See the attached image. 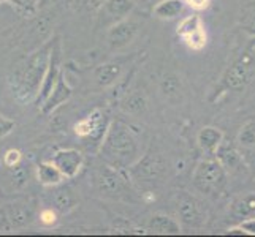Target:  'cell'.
Returning <instances> with one entry per match:
<instances>
[{"mask_svg": "<svg viewBox=\"0 0 255 237\" xmlns=\"http://www.w3.org/2000/svg\"><path fill=\"white\" fill-rule=\"evenodd\" d=\"M57 40V37L52 38L46 45L33 51L27 59L17 64L11 75L8 76V84L11 87L14 98L19 103L29 104L37 100Z\"/></svg>", "mask_w": 255, "mask_h": 237, "instance_id": "6da1fadb", "label": "cell"}, {"mask_svg": "<svg viewBox=\"0 0 255 237\" xmlns=\"http://www.w3.org/2000/svg\"><path fill=\"white\" fill-rule=\"evenodd\" d=\"M100 155L105 163L121 169H128L141 157L139 143L133 130L121 120L111 122L100 144Z\"/></svg>", "mask_w": 255, "mask_h": 237, "instance_id": "7a4b0ae2", "label": "cell"}, {"mask_svg": "<svg viewBox=\"0 0 255 237\" xmlns=\"http://www.w3.org/2000/svg\"><path fill=\"white\" fill-rule=\"evenodd\" d=\"M255 75V41L246 48L233 62L227 67L219 81L211 101H216L225 92H241L248 87Z\"/></svg>", "mask_w": 255, "mask_h": 237, "instance_id": "3957f363", "label": "cell"}, {"mask_svg": "<svg viewBox=\"0 0 255 237\" xmlns=\"http://www.w3.org/2000/svg\"><path fill=\"white\" fill-rule=\"evenodd\" d=\"M192 180L200 193L219 196L225 191L227 187V169L217 158H206L197 164Z\"/></svg>", "mask_w": 255, "mask_h": 237, "instance_id": "277c9868", "label": "cell"}, {"mask_svg": "<svg viewBox=\"0 0 255 237\" xmlns=\"http://www.w3.org/2000/svg\"><path fill=\"white\" fill-rule=\"evenodd\" d=\"M166 171H168V166L160 154L146 152L128 168V177L130 180L143 183V185H155L165 179Z\"/></svg>", "mask_w": 255, "mask_h": 237, "instance_id": "5b68a950", "label": "cell"}, {"mask_svg": "<svg viewBox=\"0 0 255 237\" xmlns=\"http://www.w3.org/2000/svg\"><path fill=\"white\" fill-rule=\"evenodd\" d=\"M176 212L184 228H192V230L203 228L208 220V212L203 203L187 191H179L176 199Z\"/></svg>", "mask_w": 255, "mask_h": 237, "instance_id": "8992f818", "label": "cell"}, {"mask_svg": "<svg viewBox=\"0 0 255 237\" xmlns=\"http://www.w3.org/2000/svg\"><path fill=\"white\" fill-rule=\"evenodd\" d=\"M128 175L124 174V169L116 168L110 163L102 164L99 169L95 171L94 182L95 187L103 196L116 198L121 196L128 187Z\"/></svg>", "mask_w": 255, "mask_h": 237, "instance_id": "52a82bcc", "label": "cell"}, {"mask_svg": "<svg viewBox=\"0 0 255 237\" xmlns=\"http://www.w3.org/2000/svg\"><path fill=\"white\" fill-rule=\"evenodd\" d=\"M143 27V21L139 17L130 14L126 19L116 22L107 32V43L111 51H121L133 43Z\"/></svg>", "mask_w": 255, "mask_h": 237, "instance_id": "ba28073f", "label": "cell"}, {"mask_svg": "<svg viewBox=\"0 0 255 237\" xmlns=\"http://www.w3.org/2000/svg\"><path fill=\"white\" fill-rule=\"evenodd\" d=\"M110 124L111 122H108L107 112L100 108H97L92 112L87 114L86 117L78 120L73 130L78 138L91 139V141H94L95 144H102Z\"/></svg>", "mask_w": 255, "mask_h": 237, "instance_id": "9c48e42d", "label": "cell"}, {"mask_svg": "<svg viewBox=\"0 0 255 237\" xmlns=\"http://www.w3.org/2000/svg\"><path fill=\"white\" fill-rule=\"evenodd\" d=\"M133 10V0H103L99 11V21L102 25L110 29L111 25L128 17Z\"/></svg>", "mask_w": 255, "mask_h": 237, "instance_id": "30bf717a", "label": "cell"}, {"mask_svg": "<svg viewBox=\"0 0 255 237\" xmlns=\"http://www.w3.org/2000/svg\"><path fill=\"white\" fill-rule=\"evenodd\" d=\"M52 163L65 175V179H73L84 166V155L78 149H60L52 155Z\"/></svg>", "mask_w": 255, "mask_h": 237, "instance_id": "8fae6325", "label": "cell"}, {"mask_svg": "<svg viewBox=\"0 0 255 237\" xmlns=\"http://www.w3.org/2000/svg\"><path fill=\"white\" fill-rule=\"evenodd\" d=\"M127 60H130V57H121L118 60H110L107 64H102L97 68H94V81L99 87H111L118 82V79L121 78L122 72H124Z\"/></svg>", "mask_w": 255, "mask_h": 237, "instance_id": "7c38bea8", "label": "cell"}, {"mask_svg": "<svg viewBox=\"0 0 255 237\" xmlns=\"http://www.w3.org/2000/svg\"><path fill=\"white\" fill-rule=\"evenodd\" d=\"M60 73H62V72H60V41L57 40L54 49H52L49 67H48V72L45 75V79H43L40 93L37 96V100H35V101H37V104H38V108L46 101V98L51 95L52 89H54V85L57 84V79H59Z\"/></svg>", "mask_w": 255, "mask_h": 237, "instance_id": "4fadbf2b", "label": "cell"}, {"mask_svg": "<svg viewBox=\"0 0 255 237\" xmlns=\"http://www.w3.org/2000/svg\"><path fill=\"white\" fill-rule=\"evenodd\" d=\"M72 95H73V89L67 82L65 75L60 73V76L57 79V84L54 85V89H52L51 95L46 98V101L40 106L41 112L43 114H51L52 111H56L60 104H64L65 101H68Z\"/></svg>", "mask_w": 255, "mask_h": 237, "instance_id": "5bb4252c", "label": "cell"}, {"mask_svg": "<svg viewBox=\"0 0 255 237\" xmlns=\"http://www.w3.org/2000/svg\"><path fill=\"white\" fill-rule=\"evenodd\" d=\"M214 155L227 171H235L243 164V155L240 152L238 146H236L233 141H227V139H224Z\"/></svg>", "mask_w": 255, "mask_h": 237, "instance_id": "9a60e30c", "label": "cell"}, {"mask_svg": "<svg viewBox=\"0 0 255 237\" xmlns=\"http://www.w3.org/2000/svg\"><path fill=\"white\" fill-rule=\"evenodd\" d=\"M224 139L225 138H224L222 130H219L216 127H203L198 131L197 143L205 154L214 155Z\"/></svg>", "mask_w": 255, "mask_h": 237, "instance_id": "2e32d148", "label": "cell"}, {"mask_svg": "<svg viewBox=\"0 0 255 237\" xmlns=\"http://www.w3.org/2000/svg\"><path fill=\"white\" fill-rule=\"evenodd\" d=\"M146 230L151 234H179L181 233V223L176 222L174 218L163 215V214H157L149 218V222L146 225Z\"/></svg>", "mask_w": 255, "mask_h": 237, "instance_id": "e0dca14e", "label": "cell"}, {"mask_svg": "<svg viewBox=\"0 0 255 237\" xmlns=\"http://www.w3.org/2000/svg\"><path fill=\"white\" fill-rule=\"evenodd\" d=\"M54 188L56 190L52 191L51 201H52V206H54L56 210H59V212H62V214H67L78 206V198L75 196L73 190L70 187H65L60 183V185H56Z\"/></svg>", "mask_w": 255, "mask_h": 237, "instance_id": "ac0fdd59", "label": "cell"}, {"mask_svg": "<svg viewBox=\"0 0 255 237\" xmlns=\"http://www.w3.org/2000/svg\"><path fill=\"white\" fill-rule=\"evenodd\" d=\"M159 89H160V93L163 95L165 100L178 101L181 98V95H182V81L176 73L168 72V73H165L162 76Z\"/></svg>", "mask_w": 255, "mask_h": 237, "instance_id": "d6986e66", "label": "cell"}, {"mask_svg": "<svg viewBox=\"0 0 255 237\" xmlns=\"http://www.w3.org/2000/svg\"><path fill=\"white\" fill-rule=\"evenodd\" d=\"M184 8H186L184 0H160V2L152 8V14L157 19L171 21L182 14Z\"/></svg>", "mask_w": 255, "mask_h": 237, "instance_id": "ffe728a7", "label": "cell"}, {"mask_svg": "<svg viewBox=\"0 0 255 237\" xmlns=\"http://www.w3.org/2000/svg\"><path fill=\"white\" fill-rule=\"evenodd\" d=\"M37 177L43 187H56L65 180V175L52 161H41L38 164Z\"/></svg>", "mask_w": 255, "mask_h": 237, "instance_id": "44dd1931", "label": "cell"}, {"mask_svg": "<svg viewBox=\"0 0 255 237\" xmlns=\"http://www.w3.org/2000/svg\"><path fill=\"white\" fill-rule=\"evenodd\" d=\"M147 108V98L143 92L135 90L131 93H126L121 100V109L127 114H141Z\"/></svg>", "mask_w": 255, "mask_h": 237, "instance_id": "7402d4cb", "label": "cell"}, {"mask_svg": "<svg viewBox=\"0 0 255 237\" xmlns=\"http://www.w3.org/2000/svg\"><path fill=\"white\" fill-rule=\"evenodd\" d=\"M232 214L241 220L255 217V193H246V195L236 198L232 204Z\"/></svg>", "mask_w": 255, "mask_h": 237, "instance_id": "603a6c76", "label": "cell"}, {"mask_svg": "<svg viewBox=\"0 0 255 237\" xmlns=\"http://www.w3.org/2000/svg\"><path fill=\"white\" fill-rule=\"evenodd\" d=\"M238 25L244 33L255 38V2H248L241 6L238 14Z\"/></svg>", "mask_w": 255, "mask_h": 237, "instance_id": "cb8c5ba5", "label": "cell"}, {"mask_svg": "<svg viewBox=\"0 0 255 237\" xmlns=\"http://www.w3.org/2000/svg\"><path fill=\"white\" fill-rule=\"evenodd\" d=\"M200 29H205V24H203V19H201L200 14H190V16H186L184 19L178 24V27H176V35L182 40L184 37H187V35L197 32Z\"/></svg>", "mask_w": 255, "mask_h": 237, "instance_id": "d4e9b609", "label": "cell"}, {"mask_svg": "<svg viewBox=\"0 0 255 237\" xmlns=\"http://www.w3.org/2000/svg\"><path fill=\"white\" fill-rule=\"evenodd\" d=\"M182 43L186 45L190 51H195V52H200L203 51L208 45V33L205 29H200L197 32H193L187 37L182 38Z\"/></svg>", "mask_w": 255, "mask_h": 237, "instance_id": "484cf974", "label": "cell"}, {"mask_svg": "<svg viewBox=\"0 0 255 237\" xmlns=\"http://www.w3.org/2000/svg\"><path fill=\"white\" fill-rule=\"evenodd\" d=\"M236 141H238V146H241V147H254L255 146V119L248 120L240 128Z\"/></svg>", "mask_w": 255, "mask_h": 237, "instance_id": "4316f807", "label": "cell"}, {"mask_svg": "<svg viewBox=\"0 0 255 237\" xmlns=\"http://www.w3.org/2000/svg\"><path fill=\"white\" fill-rule=\"evenodd\" d=\"M232 236H255V217H249L241 220L236 226L228 230Z\"/></svg>", "mask_w": 255, "mask_h": 237, "instance_id": "83f0119b", "label": "cell"}, {"mask_svg": "<svg viewBox=\"0 0 255 237\" xmlns=\"http://www.w3.org/2000/svg\"><path fill=\"white\" fill-rule=\"evenodd\" d=\"M111 230L116 234H139V233H143V231H139L138 228H135L130 222H127L126 218H121V217L113 222Z\"/></svg>", "mask_w": 255, "mask_h": 237, "instance_id": "f1b7e54d", "label": "cell"}, {"mask_svg": "<svg viewBox=\"0 0 255 237\" xmlns=\"http://www.w3.org/2000/svg\"><path fill=\"white\" fill-rule=\"evenodd\" d=\"M11 169V183H13V187L14 188H21L24 183H25V180H27V177H29V172L25 171V168L24 166L19 163V164H16L14 168H10Z\"/></svg>", "mask_w": 255, "mask_h": 237, "instance_id": "f546056e", "label": "cell"}, {"mask_svg": "<svg viewBox=\"0 0 255 237\" xmlns=\"http://www.w3.org/2000/svg\"><path fill=\"white\" fill-rule=\"evenodd\" d=\"M22 160V154L21 151H17V149H10V151H6L5 155H3V164L6 168H14L16 164H19Z\"/></svg>", "mask_w": 255, "mask_h": 237, "instance_id": "4dcf8cb0", "label": "cell"}, {"mask_svg": "<svg viewBox=\"0 0 255 237\" xmlns=\"http://www.w3.org/2000/svg\"><path fill=\"white\" fill-rule=\"evenodd\" d=\"M0 2H11L13 5L22 8L24 11H27L30 14L37 11V5H38V0H0Z\"/></svg>", "mask_w": 255, "mask_h": 237, "instance_id": "1f68e13d", "label": "cell"}, {"mask_svg": "<svg viewBox=\"0 0 255 237\" xmlns=\"http://www.w3.org/2000/svg\"><path fill=\"white\" fill-rule=\"evenodd\" d=\"M40 222L45 226H52L57 223V214L54 209H43L40 212Z\"/></svg>", "mask_w": 255, "mask_h": 237, "instance_id": "d6a6232c", "label": "cell"}, {"mask_svg": "<svg viewBox=\"0 0 255 237\" xmlns=\"http://www.w3.org/2000/svg\"><path fill=\"white\" fill-rule=\"evenodd\" d=\"M14 127H16L14 120L8 119V117H5V116L0 114V138H5L6 135H10L11 131L14 130Z\"/></svg>", "mask_w": 255, "mask_h": 237, "instance_id": "836d02e7", "label": "cell"}, {"mask_svg": "<svg viewBox=\"0 0 255 237\" xmlns=\"http://www.w3.org/2000/svg\"><path fill=\"white\" fill-rule=\"evenodd\" d=\"M184 3H186L187 6H190L192 10H195V11H205L209 8L211 0H184Z\"/></svg>", "mask_w": 255, "mask_h": 237, "instance_id": "e575fe53", "label": "cell"}]
</instances>
